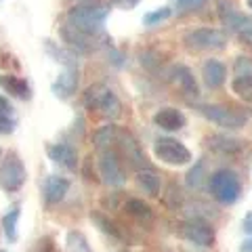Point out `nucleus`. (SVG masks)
<instances>
[{
	"instance_id": "obj_19",
	"label": "nucleus",
	"mask_w": 252,
	"mask_h": 252,
	"mask_svg": "<svg viewBox=\"0 0 252 252\" xmlns=\"http://www.w3.org/2000/svg\"><path fill=\"white\" fill-rule=\"evenodd\" d=\"M208 145L212 152L217 154H223V156H235L244 149V143L240 139H233V137H227V135H212L208 137Z\"/></svg>"
},
{
	"instance_id": "obj_20",
	"label": "nucleus",
	"mask_w": 252,
	"mask_h": 252,
	"mask_svg": "<svg viewBox=\"0 0 252 252\" xmlns=\"http://www.w3.org/2000/svg\"><path fill=\"white\" fill-rule=\"evenodd\" d=\"M19 118L15 114V107L11 105V101L0 94V135H11L17 130Z\"/></svg>"
},
{
	"instance_id": "obj_27",
	"label": "nucleus",
	"mask_w": 252,
	"mask_h": 252,
	"mask_svg": "<svg viewBox=\"0 0 252 252\" xmlns=\"http://www.w3.org/2000/svg\"><path fill=\"white\" fill-rule=\"evenodd\" d=\"M46 49H49V53L53 55L57 61L65 63V65H78V59H76V51H65V49H57L51 40H46Z\"/></svg>"
},
{
	"instance_id": "obj_40",
	"label": "nucleus",
	"mask_w": 252,
	"mask_h": 252,
	"mask_svg": "<svg viewBox=\"0 0 252 252\" xmlns=\"http://www.w3.org/2000/svg\"><path fill=\"white\" fill-rule=\"evenodd\" d=\"M0 252H4V250H0Z\"/></svg>"
},
{
	"instance_id": "obj_25",
	"label": "nucleus",
	"mask_w": 252,
	"mask_h": 252,
	"mask_svg": "<svg viewBox=\"0 0 252 252\" xmlns=\"http://www.w3.org/2000/svg\"><path fill=\"white\" fill-rule=\"evenodd\" d=\"M231 93L244 103H252V72L250 74H238L231 80Z\"/></svg>"
},
{
	"instance_id": "obj_15",
	"label": "nucleus",
	"mask_w": 252,
	"mask_h": 252,
	"mask_svg": "<svg viewBox=\"0 0 252 252\" xmlns=\"http://www.w3.org/2000/svg\"><path fill=\"white\" fill-rule=\"evenodd\" d=\"M154 124L166 132H177L181 128H185L187 118L177 107H162L154 114Z\"/></svg>"
},
{
	"instance_id": "obj_36",
	"label": "nucleus",
	"mask_w": 252,
	"mask_h": 252,
	"mask_svg": "<svg viewBox=\"0 0 252 252\" xmlns=\"http://www.w3.org/2000/svg\"><path fill=\"white\" fill-rule=\"evenodd\" d=\"M238 252H252V238H250V240H244Z\"/></svg>"
},
{
	"instance_id": "obj_10",
	"label": "nucleus",
	"mask_w": 252,
	"mask_h": 252,
	"mask_svg": "<svg viewBox=\"0 0 252 252\" xmlns=\"http://www.w3.org/2000/svg\"><path fill=\"white\" fill-rule=\"evenodd\" d=\"M179 233L183 235L187 242L195 244V246H202V248L212 246L215 240H217L215 229H212L208 223L200 220V219H189V220H185V223H181Z\"/></svg>"
},
{
	"instance_id": "obj_5",
	"label": "nucleus",
	"mask_w": 252,
	"mask_h": 252,
	"mask_svg": "<svg viewBox=\"0 0 252 252\" xmlns=\"http://www.w3.org/2000/svg\"><path fill=\"white\" fill-rule=\"evenodd\" d=\"M26 179H28V172L19 154L9 152L2 158V162H0V187L6 193H15L26 185Z\"/></svg>"
},
{
	"instance_id": "obj_34",
	"label": "nucleus",
	"mask_w": 252,
	"mask_h": 252,
	"mask_svg": "<svg viewBox=\"0 0 252 252\" xmlns=\"http://www.w3.org/2000/svg\"><path fill=\"white\" fill-rule=\"evenodd\" d=\"M112 2L118 4V6H122V9H132V6L139 4V0H112Z\"/></svg>"
},
{
	"instance_id": "obj_28",
	"label": "nucleus",
	"mask_w": 252,
	"mask_h": 252,
	"mask_svg": "<svg viewBox=\"0 0 252 252\" xmlns=\"http://www.w3.org/2000/svg\"><path fill=\"white\" fill-rule=\"evenodd\" d=\"M170 15H172V9H170V6H160V9H156V11L145 13V15H143V23H145L147 28H154V26H158V23L166 21Z\"/></svg>"
},
{
	"instance_id": "obj_31",
	"label": "nucleus",
	"mask_w": 252,
	"mask_h": 252,
	"mask_svg": "<svg viewBox=\"0 0 252 252\" xmlns=\"http://www.w3.org/2000/svg\"><path fill=\"white\" fill-rule=\"evenodd\" d=\"M172 2H175V11L177 13H191V11L202 9L208 0H172Z\"/></svg>"
},
{
	"instance_id": "obj_6",
	"label": "nucleus",
	"mask_w": 252,
	"mask_h": 252,
	"mask_svg": "<svg viewBox=\"0 0 252 252\" xmlns=\"http://www.w3.org/2000/svg\"><path fill=\"white\" fill-rule=\"evenodd\" d=\"M183 44L189 51H219L225 49L227 36L217 28H195L183 36Z\"/></svg>"
},
{
	"instance_id": "obj_16",
	"label": "nucleus",
	"mask_w": 252,
	"mask_h": 252,
	"mask_svg": "<svg viewBox=\"0 0 252 252\" xmlns=\"http://www.w3.org/2000/svg\"><path fill=\"white\" fill-rule=\"evenodd\" d=\"M170 78H172V82L181 89V93L187 94V97H198L200 94V89H198V82H195V78H193V72L187 65H181V63L172 65L170 67Z\"/></svg>"
},
{
	"instance_id": "obj_12",
	"label": "nucleus",
	"mask_w": 252,
	"mask_h": 252,
	"mask_svg": "<svg viewBox=\"0 0 252 252\" xmlns=\"http://www.w3.org/2000/svg\"><path fill=\"white\" fill-rule=\"evenodd\" d=\"M219 6H220V19H223L227 30L242 38H252V17L235 11L231 4L225 6V2H220Z\"/></svg>"
},
{
	"instance_id": "obj_26",
	"label": "nucleus",
	"mask_w": 252,
	"mask_h": 252,
	"mask_svg": "<svg viewBox=\"0 0 252 252\" xmlns=\"http://www.w3.org/2000/svg\"><path fill=\"white\" fill-rule=\"evenodd\" d=\"M118 132H120V128H118L116 124L101 126V128H97V130L93 132V145L97 147V149L109 147L112 143H116V141H118Z\"/></svg>"
},
{
	"instance_id": "obj_11",
	"label": "nucleus",
	"mask_w": 252,
	"mask_h": 252,
	"mask_svg": "<svg viewBox=\"0 0 252 252\" xmlns=\"http://www.w3.org/2000/svg\"><path fill=\"white\" fill-rule=\"evenodd\" d=\"M78 84H80V69H78V65H65L63 72L57 76V80L51 84V91L57 99L65 101L69 97H74V93L78 91Z\"/></svg>"
},
{
	"instance_id": "obj_22",
	"label": "nucleus",
	"mask_w": 252,
	"mask_h": 252,
	"mask_svg": "<svg viewBox=\"0 0 252 252\" xmlns=\"http://www.w3.org/2000/svg\"><path fill=\"white\" fill-rule=\"evenodd\" d=\"M137 183L139 187L143 189L147 195H160V187H162V181H160V175L154 170V168H143V170H137Z\"/></svg>"
},
{
	"instance_id": "obj_39",
	"label": "nucleus",
	"mask_w": 252,
	"mask_h": 252,
	"mask_svg": "<svg viewBox=\"0 0 252 252\" xmlns=\"http://www.w3.org/2000/svg\"><path fill=\"white\" fill-rule=\"evenodd\" d=\"M0 156H2V149H0Z\"/></svg>"
},
{
	"instance_id": "obj_17",
	"label": "nucleus",
	"mask_w": 252,
	"mask_h": 252,
	"mask_svg": "<svg viewBox=\"0 0 252 252\" xmlns=\"http://www.w3.org/2000/svg\"><path fill=\"white\" fill-rule=\"evenodd\" d=\"M202 78L208 89H220L227 80V65L219 59H206L202 65Z\"/></svg>"
},
{
	"instance_id": "obj_7",
	"label": "nucleus",
	"mask_w": 252,
	"mask_h": 252,
	"mask_svg": "<svg viewBox=\"0 0 252 252\" xmlns=\"http://www.w3.org/2000/svg\"><path fill=\"white\" fill-rule=\"evenodd\" d=\"M154 156L168 166H185L191 162V152L172 137H158L154 141Z\"/></svg>"
},
{
	"instance_id": "obj_4",
	"label": "nucleus",
	"mask_w": 252,
	"mask_h": 252,
	"mask_svg": "<svg viewBox=\"0 0 252 252\" xmlns=\"http://www.w3.org/2000/svg\"><path fill=\"white\" fill-rule=\"evenodd\" d=\"M198 112L210 120L212 124L220 126L225 130H238V128H244L248 122V116L238 112L233 107H227V105H217V103H210V105H198L195 107Z\"/></svg>"
},
{
	"instance_id": "obj_38",
	"label": "nucleus",
	"mask_w": 252,
	"mask_h": 252,
	"mask_svg": "<svg viewBox=\"0 0 252 252\" xmlns=\"http://www.w3.org/2000/svg\"><path fill=\"white\" fill-rule=\"evenodd\" d=\"M80 2H93V0H80Z\"/></svg>"
},
{
	"instance_id": "obj_3",
	"label": "nucleus",
	"mask_w": 252,
	"mask_h": 252,
	"mask_svg": "<svg viewBox=\"0 0 252 252\" xmlns=\"http://www.w3.org/2000/svg\"><path fill=\"white\" fill-rule=\"evenodd\" d=\"M208 189L217 202L233 204V202H238L240 193H242V183H240V177L235 175L233 170L220 168L208 177Z\"/></svg>"
},
{
	"instance_id": "obj_33",
	"label": "nucleus",
	"mask_w": 252,
	"mask_h": 252,
	"mask_svg": "<svg viewBox=\"0 0 252 252\" xmlns=\"http://www.w3.org/2000/svg\"><path fill=\"white\" fill-rule=\"evenodd\" d=\"M34 252H59V250H57V246H55V240L51 238V235H46V238L38 240Z\"/></svg>"
},
{
	"instance_id": "obj_18",
	"label": "nucleus",
	"mask_w": 252,
	"mask_h": 252,
	"mask_svg": "<svg viewBox=\"0 0 252 252\" xmlns=\"http://www.w3.org/2000/svg\"><path fill=\"white\" fill-rule=\"evenodd\" d=\"M0 89H2L4 93H9L11 97H15V99H21V101H30L32 99L30 84L19 76L0 74Z\"/></svg>"
},
{
	"instance_id": "obj_32",
	"label": "nucleus",
	"mask_w": 252,
	"mask_h": 252,
	"mask_svg": "<svg viewBox=\"0 0 252 252\" xmlns=\"http://www.w3.org/2000/svg\"><path fill=\"white\" fill-rule=\"evenodd\" d=\"M233 72H235V76H238V74H250L252 72V59L238 57V59H235V63H233Z\"/></svg>"
},
{
	"instance_id": "obj_35",
	"label": "nucleus",
	"mask_w": 252,
	"mask_h": 252,
	"mask_svg": "<svg viewBox=\"0 0 252 252\" xmlns=\"http://www.w3.org/2000/svg\"><path fill=\"white\" fill-rule=\"evenodd\" d=\"M242 227H244V231L252 235V212H248V215L244 217V220H242Z\"/></svg>"
},
{
	"instance_id": "obj_23",
	"label": "nucleus",
	"mask_w": 252,
	"mask_h": 252,
	"mask_svg": "<svg viewBox=\"0 0 252 252\" xmlns=\"http://www.w3.org/2000/svg\"><path fill=\"white\" fill-rule=\"evenodd\" d=\"M91 220H93L94 225H97V229H99L101 233H105V235H109V238H114V240H124L122 229H120V227H118L107 215H103V212L93 210V212H91Z\"/></svg>"
},
{
	"instance_id": "obj_13",
	"label": "nucleus",
	"mask_w": 252,
	"mask_h": 252,
	"mask_svg": "<svg viewBox=\"0 0 252 252\" xmlns=\"http://www.w3.org/2000/svg\"><path fill=\"white\" fill-rule=\"evenodd\" d=\"M46 154H49L51 160L57 164V166L65 168L69 172H76L78 170V152L72 143H65V141H59V143H51L46 145Z\"/></svg>"
},
{
	"instance_id": "obj_29",
	"label": "nucleus",
	"mask_w": 252,
	"mask_h": 252,
	"mask_svg": "<svg viewBox=\"0 0 252 252\" xmlns=\"http://www.w3.org/2000/svg\"><path fill=\"white\" fill-rule=\"evenodd\" d=\"M67 246L74 252H91L89 242H86V238L80 231H69L67 233Z\"/></svg>"
},
{
	"instance_id": "obj_21",
	"label": "nucleus",
	"mask_w": 252,
	"mask_h": 252,
	"mask_svg": "<svg viewBox=\"0 0 252 252\" xmlns=\"http://www.w3.org/2000/svg\"><path fill=\"white\" fill-rule=\"evenodd\" d=\"M19 219H21V204L19 202H15L13 206H9V210L4 212V217H2V231H4V238L9 240L11 244L13 242H17V223H19Z\"/></svg>"
},
{
	"instance_id": "obj_2",
	"label": "nucleus",
	"mask_w": 252,
	"mask_h": 252,
	"mask_svg": "<svg viewBox=\"0 0 252 252\" xmlns=\"http://www.w3.org/2000/svg\"><path fill=\"white\" fill-rule=\"evenodd\" d=\"M82 103L91 112H99L105 120H116L122 114V103L116 97V93L112 89H107L105 84H91L84 91Z\"/></svg>"
},
{
	"instance_id": "obj_1",
	"label": "nucleus",
	"mask_w": 252,
	"mask_h": 252,
	"mask_svg": "<svg viewBox=\"0 0 252 252\" xmlns=\"http://www.w3.org/2000/svg\"><path fill=\"white\" fill-rule=\"evenodd\" d=\"M107 17H109V6L93 0V2L74 4L65 15V23H69V26L76 28L78 32H82V34L101 36Z\"/></svg>"
},
{
	"instance_id": "obj_14",
	"label": "nucleus",
	"mask_w": 252,
	"mask_h": 252,
	"mask_svg": "<svg viewBox=\"0 0 252 252\" xmlns=\"http://www.w3.org/2000/svg\"><path fill=\"white\" fill-rule=\"evenodd\" d=\"M69 179L65 177H59V175H49L42 181V198L49 206H55L65 200V195L69 191Z\"/></svg>"
},
{
	"instance_id": "obj_24",
	"label": "nucleus",
	"mask_w": 252,
	"mask_h": 252,
	"mask_svg": "<svg viewBox=\"0 0 252 252\" xmlns=\"http://www.w3.org/2000/svg\"><path fill=\"white\" fill-rule=\"evenodd\" d=\"M124 210H126V215L132 217V219H137V220H152L154 219V210L152 206H149L147 202L143 200H139V198H128L124 202Z\"/></svg>"
},
{
	"instance_id": "obj_30",
	"label": "nucleus",
	"mask_w": 252,
	"mask_h": 252,
	"mask_svg": "<svg viewBox=\"0 0 252 252\" xmlns=\"http://www.w3.org/2000/svg\"><path fill=\"white\" fill-rule=\"evenodd\" d=\"M202 181H204V162L200 160L191 170L187 172L185 183H187L189 187H200V185H202Z\"/></svg>"
},
{
	"instance_id": "obj_37",
	"label": "nucleus",
	"mask_w": 252,
	"mask_h": 252,
	"mask_svg": "<svg viewBox=\"0 0 252 252\" xmlns=\"http://www.w3.org/2000/svg\"><path fill=\"white\" fill-rule=\"evenodd\" d=\"M246 2H248V6H250V9H252V0H246Z\"/></svg>"
},
{
	"instance_id": "obj_8",
	"label": "nucleus",
	"mask_w": 252,
	"mask_h": 252,
	"mask_svg": "<svg viewBox=\"0 0 252 252\" xmlns=\"http://www.w3.org/2000/svg\"><path fill=\"white\" fill-rule=\"evenodd\" d=\"M99 175L103 179V183L109 187H122L126 183V172L122 166V158L116 149H101V156H99Z\"/></svg>"
},
{
	"instance_id": "obj_9",
	"label": "nucleus",
	"mask_w": 252,
	"mask_h": 252,
	"mask_svg": "<svg viewBox=\"0 0 252 252\" xmlns=\"http://www.w3.org/2000/svg\"><path fill=\"white\" fill-rule=\"evenodd\" d=\"M118 147H120V156L124 158V162H128V166L135 170H143V168H152V164L147 162V158L141 149L139 141L130 135L128 130H120L118 132Z\"/></svg>"
}]
</instances>
